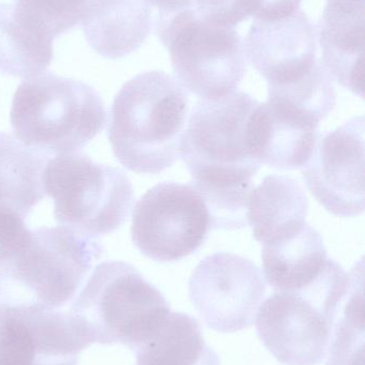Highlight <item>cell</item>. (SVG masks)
<instances>
[{"label": "cell", "instance_id": "1", "mask_svg": "<svg viewBox=\"0 0 365 365\" xmlns=\"http://www.w3.org/2000/svg\"><path fill=\"white\" fill-rule=\"evenodd\" d=\"M189 95L162 71L138 74L123 85L110 110L108 140L131 172L158 174L176 163L189 116Z\"/></svg>", "mask_w": 365, "mask_h": 365}, {"label": "cell", "instance_id": "2", "mask_svg": "<svg viewBox=\"0 0 365 365\" xmlns=\"http://www.w3.org/2000/svg\"><path fill=\"white\" fill-rule=\"evenodd\" d=\"M102 254L99 240L72 228L31 230L22 247L0 262V307L61 311Z\"/></svg>", "mask_w": 365, "mask_h": 365}, {"label": "cell", "instance_id": "3", "mask_svg": "<svg viewBox=\"0 0 365 365\" xmlns=\"http://www.w3.org/2000/svg\"><path fill=\"white\" fill-rule=\"evenodd\" d=\"M68 313L87 347L121 344L135 352L161 328L170 307L135 267L113 260L96 267Z\"/></svg>", "mask_w": 365, "mask_h": 365}, {"label": "cell", "instance_id": "4", "mask_svg": "<svg viewBox=\"0 0 365 365\" xmlns=\"http://www.w3.org/2000/svg\"><path fill=\"white\" fill-rule=\"evenodd\" d=\"M10 119L19 142L48 155H59L80 150L102 132L106 110L89 85L42 73L18 87Z\"/></svg>", "mask_w": 365, "mask_h": 365}, {"label": "cell", "instance_id": "5", "mask_svg": "<svg viewBox=\"0 0 365 365\" xmlns=\"http://www.w3.org/2000/svg\"><path fill=\"white\" fill-rule=\"evenodd\" d=\"M258 104L252 96L238 91L196 102L179 151L194 189L254 185L262 164L250 151L247 125Z\"/></svg>", "mask_w": 365, "mask_h": 365}, {"label": "cell", "instance_id": "6", "mask_svg": "<svg viewBox=\"0 0 365 365\" xmlns=\"http://www.w3.org/2000/svg\"><path fill=\"white\" fill-rule=\"evenodd\" d=\"M42 183L46 195L54 200L59 225L91 236L118 230L133 206V187L127 174L84 153H59L48 159Z\"/></svg>", "mask_w": 365, "mask_h": 365}, {"label": "cell", "instance_id": "7", "mask_svg": "<svg viewBox=\"0 0 365 365\" xmlns=\"http://www.w3.org/2000/svg\"><path fill=\"white\" fill-rule=\"evenodd\" d=\"M155 29L170 52L176 80L185 91L213 99L238 88L247 59L242 38L235 29L211 24L189 9L158 14Z\"/></svg>", "mask_w": 365, "mask_h": 365}, {"label": "cell", "instance_id": "8", "mask_svg": "<svg viewBox=\"0 0 365 365\" xmlns=\"http://www.w3.org/2000/svg\"><path fill=\"white\" fill-rule=\"evenodd\" d=\"M349 281L333 289L275 290L258 309L260 341L285 365H317L326 359L333 322Z\"/></svg>", "mask_w": 365, "mask_h": 365}, {"label": "cell", "instance_id": "9", "mask_svg": "<svg viewBox=\"0 0 365 365\" xmlns=\"http://www.w3.org/2000/svg\"><path fill=\"white\" fill-rule=\"evenodd\" d=\"M210 230L209 213L191 185L162 182L136 202L132 241L157 262H178L197 251Z\"/></svg>", "mask_w": 365, "mask_h": 365}, {"label": "cell", "instance_id": "10", "mask_svg": "<svg viewBox=\"0 0 365 365\" xmlns=\"http://www.w3.org/2000/svg\"><path fill=\"white\" fill-rule=\"evenodd\" d=\"M266 294V281L251 260L215 253L200 262L189 281V297L208 328L232 333L251 327Z\"/></svg>", "mask_w": 365, "mask_h": 365}, {"label": "cell", "instance_id": "11", "mask_svg": "<svg viewBox=\"0 0 365 365\" xmlns=\"http://www.w3.org/2000/svg\"><path fill=\"white\" fill-rule=\"evenodd\" d=\"M364 117L320 135L313 155L302 168L314 197L337 217H354L364 211Z\"/></svg>", "mask_w": 365, "mask_h": 365}, {"label": "cell", "instance_id": "12", "mask_svg": "<svg viewBox=\"0 0 365 365\" xmlns=\"http://www.w3.org/2000/svg\"><path fill=\"white\" fill-rule=\"evenodd\" d=\"M0 309V365H78L87 345L68 311Z\"/></svg>", "mask_w": 365, "mask_h": 365}, {"label": "cell", "instance_id": "13", "mask_svg": "<svg viewBox=\"0 0 365 365\" xmlns=\"http://www.w3.org/2000/svg\"><path fill=\"white\" fill-rule=\"evenodd\" d=\"M243 44L247 61L268 85L302 78L318 61L316 29L301 9L279 20H253Z\"/></svg>", "mask_w": 365, "mask_h": 365}, {"label": "cell", "instance_id": "14", "mask_svg": "<svg viewBox=\"0 0 365 365\" xmlns=\"http://www.w3.org/2000/svg\"><path fill=\"white\" fill-rule=\"evenodd\" d=\"M319 123L309 113L283 100L268 97L250 117V151L262 165L286 170L302 168L317 144Z\"/></svg>", "mask_w": 365, "mask_h": 365}, {"label": "cell", "instance_id": "15", "mask_svg": "<svg viewBox=\"0 0 365 365\" xmlns=\"http://www.w3.org/2000/svg\"><path fill=\"white\" fill-rule=\"evenodd\" d=\"M365 0H327L318 22L322 63L332 80L364 97Z\"/></svg>", "mask_w": 365, "mask_h": 365}, {"label": "cell", "instance_id": "16", "mask_svg": "<svg viewBox=\"0 0 365 365\" xmlns=\"http://www.w3.org/2000/svg\"><path fill=\"white\" fill-rule=\"evenodd\" d=\"M50 155L0 133V230H20L46 196L42 174Z\"/></svg>", "mask_w": 365, "mask_h": 365}, {"label": "cell", "instance_id": "17", "mask_svg": "<svg viewBox=\"0 0 365 365\" xmlns=\"http://www.w3.org/2000/svg\"><path fill=\"white\" fill-rule=\"evenodd\" d=\"M82 22L91 48L106 58L119 59L146 41L153 11L145 0H89Z\"/></svg>", "mask_w": 365, "mask_h": 365}, {"label": "cell", "instance_id": "18", "mask_svg": "<svg viewBox=\"0 0 365 365\" xmlns=\"http://www.w3.org/2000/svg\"><path fill=\"white\" fill-rule=\"evenodd\" d=\"M262 258L269 285L290 292L311 287L332 262L319 232L307 223L292 234L262 245Z\"/></svg>", "mask_w": 365, "mask_h": 365}, {"label": "cell", "instance_id": "19", "mask_svg": "<svg viewBox=\"0 0 365 365\" xmlns=\"http://www.w3.org/2000/svg\"><path fill=\"white\" fill-rule=\"evenodd\" d=\"M54 36L16 4H0V72L14 78L41 76L54 57Z\"/></svg>", "mask_w": 365, "mask_h": 365}, {"label": "cell", "instance_id": "20", "mask_svg": "<svg viewBox=\"0 0 365 365\" xmlns=\"http://www.w3.org/2000/svg\"><path fill=\"white\" fill-rule=\"evenodd\" d=\"M309 200L298 179L269 175L254 187L247 204V224L264 245L300 230L307 222Z\"/></svg>", "mask_w": 365, "mask_h": 365}, {"label": "cell", "instance_id": "21", "mask_svg": "<svg viewBox=\"0 0 365 365\" xmlns=\"http://www.w3.org/2000/svg\"><path fill=\"white\" fill-rule=\"evenodd\" d=\"M135 365H221L195 318L170 312L161 328L135 351Z\"/></svg>", "mask_w": 365, "mask_h": 365}, {"label": "cell", "instance_id": "22", "mask_svg": "<svg viewBox=\"0 0 365 365\" xmlns=\"http://www.w3.org/2000/svg\"><path fill=\"white\" fill-rule=\"evenodd\" d=\"M364 264L361 259L351 270V282L333 322L327 365H363L364 341Z\"/></svg>", "mask_w": 365, "mask_h": 365}, {"label": "cell", "instance_id": "23", "mask_svg": "<svg viewBox=\"0 0 365 365\" xmlns=\"http://www.w3.org/2000/svg\"><path fill=\"white\" fill-rule=\"evenodd\" d=\"M332 81L322 61H317L302 78L285 84L268 85V97L283 100L322 121L336 106Z\"/></svg>", "mask_w": 365, "mask_h": 365}, {"label": "cell", "instance_id": "24", "mask_svg": "<svg viewBox=\"0 0 365 365\" xmlns=\"http://www.w3.org/2000/svg\"><path fill=\"white\" fill-rule=\"evenodd\" d=\"M16 5L39 20L54 38L82 21L89 0H14Z\"/></svg>", "mask_w": 365, "mask_h": 365}, {"label": "cell", "instance_id": "25", "mask_svg": "<svg viewBox=\"0 0 365 365\" xmlns=\"http://www.w3.org/2000/svg\"><path fill=\"white\" fill-rule=\"evenodd\" d=\"M237 3L247 19L275 21L300 10L302 0H237Z\"/></svg>", "mask_w": 365, "mask_h": 365}, {"label": "cell", "instance_id": "26", "mask_svg": "<svg viewBox=\"0 0 365 365\" xmlns=\"http://www.w3.org/2000/svg\"><path fill=\"white\" fill-rule=\"evenodd\" d=\"M151 8H157L159 10L158 14H178L185 10L194 9L196 0H145Z\"/></svg>", "mask_w": 365, "mask_h": 365}, {"label": "cell", "instance_id": "27", "mask_svg": "<svg viewBox=\"0 0 365 365\" xmlns=\"http://www.w3.org/2000/svg\"><path fill=\"white\" fill-rule=\"evenodd\" d=\"M0 320H1V309H0Z\"/></svg>", "mask_w": 365, "mask_h": 365}]
</instances>
